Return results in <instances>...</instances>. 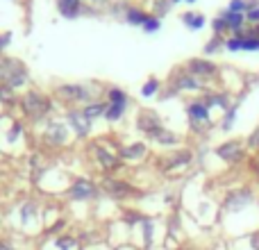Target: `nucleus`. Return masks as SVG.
Masks as SVG:
<instances>
[{
	"label": "nucleus",
	"instance_id": "nucleus-1",
	"mask_svg": "<svg viewBox=\"0 0 259 250\" xmlns=\"http://www.w3.org/2000/svg\"><path fill=\"white\" fill-rule=\"evenodd\" d=\"M21 105H23L25 116L34 118V121L44 118L46 114H48V109H50V100L46 98L44 94H39V91H30V94H25L21 98Z\"/></svg>",
	"mask_w": 259,
	"mask_h": 250
},
{
	"label": "nucleus",
	"instance_id": "nucleus-2",
	"mask_svg": "<svg viewBox=\"0 0 259 250\" xmlns=\"http://www.w3.org/2000/svg\"><path fill=\"white\" fill-rule=\"evenodd\" d=\"M0 77L7 82V87H21L25 82V66L18 59H3Z\"/></svg>",
	"mask_w": 259,
	"mask_h": 250
},
{
	"label": "nucleus",
	"instance_id": "nucleus-3",
	"mask_svg": "<svg viewBox=\"0 0 259 250\" xmlns=\"http://www.w3.org/2000/svg\"><path fill=\"white\" fill-rule=\"evenodd\" d=\"M96 193H98L96 182H91V180H87V178L75 180V182L71 184V189H68V198H71V200H91V198H96Z\"/></svg>",
	"mask_w": 259,
	"mask_h": 250
},
{
	"label": "nucleus",
	"instance_id": "nucleus-4",
	"mask_svg": "<svg viewBox=\"0 0 259 250\" xmlns=\"http://www.w3.org/2000/svg\"><path fill=\"white\" fill-rule=\"evenodd\" d=\"M57 98L73 100V103H77V100H89V89L82 85H62L57 89Z\"/></svg>",
	"mask_w": 259,
	"mask_h": 250
},
{
	"label": "nucleus",
	"instance_id": "nucleus-5",
	"mask_svg": "<svg viewBox=\"0 0 259 250\" xmlns=\"http://www.w3.org/2000/svg\"><path fill=\"white\" fill-rule=\"evenodd\" d=\"M100 187H103V191H107L112 198H127L130 193H132V187H130L127 182L114 180V178H105Z\"/></svg>",
	"mask_w": 259,
	"mask_h": 250
},
{
	"label": "nucleus",
	"instance_id": "nucleus-6",
	"mask_svg": "<svg viewBox=\"0 0 259 250\" xmlns=\"http://www.w3.org/2000/svg\"><path fill=\"white\" fill-rule=\"evenodd\" d=\"M68 123L73 125V130H75L77 137H89L91 132V121L84 116V112H75V109H71V112L66 114Z\"/></svg>",
	"mask_w": 259,
	"mask_h": 250
},
{
	"label": "nucleus",
	"instance_id": "nucleus-7",
	"mask_svg": "<svg viewBox=\"0 0 259 250\" xmlns=\"http://www.w3.org/2000/svg\"><path fill=\"white\" fill-rule=\"evenodd\" d=\"M216 152H219V157L225 161H239L243 155V146H241V141H228V143H223V146H219Z\"/></svg>",
	"mask_w": 259,
	"mask_h": 250
},
{
	"label": "nucleus",
	"instance_id": "nucleus-8",
	"mask_svg": "<svg viewBox=\"0 0 259 250\" xmlns=\"http://www.w3.org/2000/svg\"><path fill=\"white\" fill-rule=\"evenodd\" d=\"M139 128H141L146 134H150V137H155L159 130H164V128H161L159 116H157V114H152V112H146V114H141V116H139Z\"/></svg>",
	"mask_w": 259,
	"mask_h": 250
},
{
	"label": "nucleus",
	"instance_id": "nucleus-9",
	"mask_svg": "<svg viewBox=\"0 0 259 250\" xmlns=\"http://www.w3.org/2000/svg\"><path fill=\"white\" fill-rule=\"evenodd\" d=\"M94 150H96V157H98L100 166H103L105 171L118 169V157L114 155V152H109L107 148H103V146H94Z\"/></svg>",
	"mask_w": 259,
	"mask_h": 250
},
{
	"label": "nucleus",
	"instance_id": "nucleus-10",
	"mask_svg": "<svg viewBox=\"0 0 259 250\" xmlns=\"http://www.w3.org/2000/svg\"><path fill=\"white\" fill-rule=\"evenodd\" d=\"M250 191H237V193H232V196L228 198V200H225V207H228L230 212H237V210H243V207L248 205V202H250Z\"/></svg>",
	"mask_w": 259,
	"mask_h": 250
},
{
	"label": "nucleus",
	"instance_id": "nucleus-11",
	"mask_svg": "<svg viewBox=\"0 0 259 250\" xmlns=\"http://www.w3.org/2000/svg\"><path fill=\"white\" fill-rule=\"evenodd\" d=\"M189 71L193 73V75H202V77H209L216 73V66L211 62H202V59H191L189 62Z\"/></svg>",
	"mask_w": 259,
	"mask_h": 250
},
{
	"label": "nucleus",
	"instance_id": "nucleus-12",
	"mask_svg": "<svg viewBox=\"0 0 259 250\" xmlns=\"http://www.w3.org/2000/svg\"><path fill=\"white\" fill-rule=\"evenodd\" d=\"M80 7H82V0H57L59 14L66 18H75L80 14Z\"/></svg>",
	"mask_w": 259,
	"mask_h": 250
},
{
	"label": "nucleus",
	"instance_id": "nucleus-13",
	"mask_svg": "<svg viewBox=\"0 0 259 250\" xmlns=\"http://www.w3.org/2000/svg\"><path fill=\"white\" fill-rule=\"evenodd\" d=\"M66 128L59 123H50L48 130H46V137H48V141H53L55 146H59V143H66Z\"/></svg>",
	"mask_w": 259,
	"mask_h": 250
},
{
	"label": "nucleus",
	"instance_id": "nucleus-14",
	"mask_svg": "<svg viewBox=\"0 0 259 250\" xmlns=\"http://www.w3.org/2000/svg\"><path fill=\"white\" fill-rule=\"evenodd\" d=\"M189 116L193 121H209V107L205 103H191L189 105Z\"/></svg>",
	"mask_w": 259,
	"mask_h": 250
},
{
	"label": "nucleus",
	"instance_id": "nucleus-15",
	"mask_svg": "<svg viewBox=\"0 0 259 250\" xmlns=\"http://www.w3.org/2000/svg\"><path fill=\"white\" fill-rule=\"evenodd\" d=\"M36 212H39V207H36V202H25V205L21 207V223L23 225H30L32 221L36 219Z\"/></svg>",
	"mask_w": 259,
	"mask_h": 250
},
{
	"label": "nucleus",
	"instance_id": "nucleus-16",
	"mask_svg": "<svg viewBox=\"0 0 259 250\" xmlns=\"http://www.w3.org/2000/svg\"><path fill=\"white\" fill-rule=\"evenodd\" d=\"M53 246L57 248V250H77V239L75 237H71V234H62V237H57L53 241Z\"/></svg>",
	"mask_w": 259,
	"mask_h": 250
},
{
	"label": "nucleus",
	"instance_id": "nucleus-17",
	"mask_svg": "<svg viewBox=\"0 0 259 250\" xmlns=\"http://www.w3.org/2000/svg\"><path fill=\"white\" fill-rule=\"evenodd\" d=\"M143 152H146V146H143V143H134V146L123 148L121 157L123 159H139V157H143Z\"/></svg>",
	"mask_w": 259,
	"mask_h": 250
},
{
	"label": "nucleus",
	"instance_id": "nucleus-18",
	"mask_svg": "<svg viewBox=\"0 0 259 250\" xmlns=\"http://www.w3.org/2000/svg\"><path fill=\"white\" fill-rule=\"evenodd\" d=\"M125 18H127L130 25H143V23L148 21V14H143L141 9H127Z\"/></svg>",
	"mask_w": 259,
	"mask_h": 250
},
{
	"label": "nucleus",
	"instance_id": "nucleus-19",
	"mask_svg": "<svg viewBox=\"0 0 259 250\" xmlns=\"http://www.w3.org/2000/svg\"><path fill=\"white\" fill-rule=\"evenodd\" d=\"M127 105H109V107H105V114L103 116L107 118V121H118L121 118V114L125 112Z\"/></svg>",
	"mask_w": 259,
	"mask_h": 250
},
{
	"label": "nucleus",
	"instance_id": "nucleus-20",
	"mask_svg": "<svg viewBox=\"0 0 259 250\" xmlns=\"http://www.w3.org/2000/svg\"><path fill=\"white\" fill-rule=\"evenodd\" d=\"M223 21H225V25L230 27V30H241V23H243V16L241 14H232V12H228L223 16Z\"/></svg>",
	"mask_w": 259,
	"mask_h": 250
},
{
	"label": "nucleus",
	"instance_id": "nucleus-21",
	"mask_svg": "<svg viewBox=\"0 0 259 250\" xmlns=\"http://www.w3.org/2000/svg\"><path fill=\"white\" fill-rule=\"evenodd\" d=\"M175 85H178V89H198V87H200V82H198L193 75H182V77H178V82H175Z\"/></svg>",
	"mask_w": 259,
	"mask_h": 250
},
{
	"label": "nucleus",
	"instance_id": "nucleus-22",
	"mask_svg": "<svg viewBox=\"0 0 259 250\" xmlns=\"http://www.w3.org/2000/svg\"><path fill=\"white\" fill-rule=\"evenodd\" d=\"M107 98H109V105H127V96L121 89H109Z\"/></svg>",
	"mask_w": 259,
	"mask_h": 250
},
{
	"label": "nucleus",
	"instance_id": "nucleus-23",
	"mask_svg": "<svg viewBox=\"0 0 259 250\" xmlns=\"http://www.w3.org/2000/svg\"><path fill=\"white\" fill-rule=\"evenodd\" d=\"M184 23H189V25L193 27V30H198V27H202V23H205V18L200 16V14H184L182 16Z\"/></svg>",
	"mask_w": 259,
	"mask_h": 250
},
{
	"label": "nucleus",
	"instance_id": "nucleus-24",
	"mask_svg": "<svg viewBox=\"0 0 259 250\" xmlns=\"http://www.w3.org/2000/svg\"><path fill=\"white\" fill-rule=\"evenodd\" d=\"M155 139L159 143H175L178 141V137H173V132H166V130H159V132L155 134Z\"/></svg>",
	"mask_w": 259,
	"mask_h": 250
},
{
	"label": "nucleus",
	"instance_id": "nucleus-25",
	"mask_svg": "<svg viewBox=\"0 0 259 250\" xmlns=\"http://www.w3.org/2000/svg\"><path fill=\"white\" fill-rule=\"evenodd\" d=\"M143 241H146V248H150V243H152V223L150 221H143Z\"/></svg>",
	"mask_w": 259,
	"mask_h": 250
},
{
	"label": "nucleus",
	"instance_id": "nucleus-26",
	"mask_svg": "<svg viewBox=\"0 0 259 250\" xmlns=\"http://www.w3.org/2000/svg\"><path fill=\"white\" fill-rule=\"evenodd\" d=\"M100 114H105V107H103V105H91V107L84 109V116L89 118V121H91L94 116H100Z\"/></svg>",
	"mask_w": 259,
	"mask_h": 250
},
{
	"label": "nucleus",
	"instance_id": "nucleus-27",
	"mask_svg": "<svg viewBox=\"0 0 259 250\" xmlns=\"http://www.w3.org/2000/svg\"><path fill=\"white\" fill-rule=\"evenodd\" d=\"M205 105L209 107V105H221V107H228V98L225 96H209V98L205 100Z\"/></svg>",
	"mask_w": 259,
	"mask_h": 250
},
{
	"label": "nucleus",
	"instance_id": "nucleus-28",
	"mask_svg": "<svg viewBox=\"0 0 259 250\" xmlns=\"http://www.w3.org/2000/svg\"><path fill=\"white\" fill-rule=\"evenodd\" d=\"M157 89H159V82H157V80H150V82H148V85L141 89V94H143V96H152Z\"/></svg>",
	"mask_w": 259,
	"mask_h": 250
},
{
	"label": "nucleus",
	"instance_id": "nucleus-29",
	"mask_svg": "<svg viewBox=\"0 0 259 250\" xmlns=\"http://www.w3.org/2000/svg\"><path fill=\"white\" fill-rule=\"evenodd\" d=\"M143 30H146V32H155V30H159V21H157V18H152V16H148V21L143 23Z\"/></svg>",
	"mask_w": 259,
	"mask_h": 250
},
{
	"label": "nucleus",
	"instance_id": "nucleus-30",
	"mask_svg": "<svg viewBox=\"0 0 259 250\" xmlns=\"http://www.w3.org/2000/svg\"><path fill=\"white\" fill-rule=\"evenodd\" d=\"M243 9H246V3H243V0H232V3H230V12L232 14H241Z\"/></svg>",
	"mask_w": 259,
	"mask_h": 250
},
{
	"label": "nucleus",
	"instance_id": "nucleus-31",
	"mask_svg": "<svg viewBox=\"0 0 259 250\" xmlns=\"http://www.w3.org/2000/svg\"><path fill=\"white\" fill-rule=\"evenodd\" d=\"M0 96L5 103H12V87H0Z\"/></svg>",
	"mask_w": 259,
	"mask_h": 250
},
{
	"label": "nucleus",
	"instance_id": "nucleus-32",
	"mask_svg": "<svg viewBox=\"0 0 259 250\" xmlns=\"http://www.w3.org/2000/svg\"><path fill=\"white\" fill-rule=\"evenodd\" d=\"M250 148H255V150H259V128L255 130V132H252V137H250Z\"/></svg>",
	"mask_w": 259,
	"mask_h": 250
},
{
	"label": "nucleus",
	"instance_id": "nucleus-33",
	"mask_svg": "<svg viewBox=\"0 0 259 250\" xmlns=\"http://www.w3.org/2000/svg\"><path fill=\"white\" fill-rule=\"evenodd\" d=\"M228 48L230 50H241V39H230L228 41Z\"/></svg>",
	"mask_w": 259,
	"mask_h": 250
},
{
	"label": "nucleus",
	"instance_id": "nucleus-34",
	"mask_svg": "<svg viewBox=\"0 0 259 250\" xmlns=\"http://www.w3.org/2000/svg\"><path fill=\"white\" fill-rule=\"evenodd\" d=\"M225 27H228V25H225V21H223V18H216V21H214V30H216V32L225 30Z\"/></svg>",
	"mask_w": 259,
	"mask_h": 250
},
{
	"label": "nucleus",
	"instance_id": "nucleus-35",
	"mask_svg": "<svg viewBox=\"0 0 259 250\" xmlns=\"http://www.w3.org/2000/svg\"><path fill=\"white\" fill-rule=\"evenodd\" d=\"M248 18H250V21H259V7L250 9V12H248Z\"/></svg>",
	"mask_w": 259,
	"mask_h": 250
},
{
	"label": "nucleus",
	"instance_id": "nucleus-36",
	"mask_svg": "<svg viewBox=\"0 0 259 250\" xmlns=\"http://www.w3.org/2000/svg\"><path fill=\"white\" fill-rule=\"evenodd\" d=\"M0 250H14L12 246H9V243L7 241H0Z\"/></svg>",
	"mask_w": 259,
	"mask_h": 250
},
{
	"label": "nucleus",
	"instance_id": "nucleus-37",
	"mask_svg": "<svg viewBox=\"0 0 259 250\" xmlns=\"http://www.w3.org/2000/svg\"><path fill=\"white\" fill-rule=\"evenodd\" d=\"M89 3H105V0H89Z\"/></svg>",
	"mask_w": 259,
	"mask_h": 250
},
{
	"label": "nucleus",
	"instance_id": "nucleus-38",
	"mask_svg": "<svg viewBox=\"0 0 259 250\" xmlns=\"http://www.w3.org/2000/svg\"><path fill=\"white\" fill-rule=\"evenodd\" d=\"M3 46H5V44H3V41H0V50H3Z\"/></svg>",
	"mask_w": 259,
	"mask_h": 250
},
{
	"label": "nucleus",
	"instance_id": "nucleus-39",
	"mask_svg": "<svg viewBox=\"0 0 259 250\" xmlns=\"http://www.w3.org/2000/svg\"><path fill=\"white\" fill-rule=\"evenodd\" d=\"M170 3H180V0H170Z\"/></svg>",
	"mask_w": 259,
	"mask_h": 250
},
{
	"label": "nucleus",
	"instance_id": "nucleus-40",
	"mask_svg": "<svg viewBox=\"0 0 259 250\" xmlns=\"http://www.w3.org/2000/svg\"><path fill=\"white\" fill-rule=\"evenodd\" d=\"M123 250H134V248H123Z\"/></svg>",
	"mask_w": 259,
	"mask_h": 250
},
{
	"label": "nucleus",
	"instance_id": "nucleus-41",
	"mask_svg": "<svg viewBox=\"0 0 259 250\" xmlns=\"http://www.w3.org/2000/svg\"><path fill=\"white\" fill-rule=\"evenodd\" d=\"M189 3H193V0H189Z\"/></svg>",
	"mask_w": 259,
	"mask_h": 250
},
{
	"label": "nucleus",
	"instance_id": "nucleus-42",
	"mask_svg": "<svg viewBox=\"0 0 259 250\" xmlns=\"http://www.w3.org/2000/svg\"><path fill=\"white\" fill-rule=\"evenodd\" d=\"M257 34H259V30H257Z\"/></svg>",
	"mask_w": 259,
	"mask_h": 250
}]
</instances>
